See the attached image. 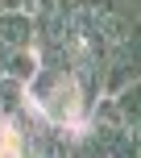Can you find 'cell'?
<instances>
[{
  "label": "cell",
  "instance_id": "6da1fadb",
  "mask_svg": "<svg viewBox=\"0 0 141 158\" xmlns=\"http://www.w3.org/2000/svg\"><path fill=\"white\" fill-rule=\"evenodd\" d=\"M25 104L38 108L50 125H87V108H91L79 92L75 75L50 63H38V71L25 79Z\"/></svg>",
  "mask_w": 141,
  "mask_h": 158
},
{
  "label": "cell",
  "instance_id": "7a4b0ae2",
  "mask_svg": "<svg viewBox=\"0 0 141 158\" xmlns=\"http://www.w3.org/2000/svg\"><path fill=\"white\" fill-rule=\"evenodd\" d=\"M0 46L4 50H33L29 8H0Z\"/></svg>",
  "mask_w": 141,
  "mask_h": 158
},
{
  "label": "cell",
  "instance_id": "3957f363",
  "mask_svg": "<svg viewBox=\"0 0 141 158\" xmlns=\"http://www.w3.org/2000/svg\"><path fill=\"white\" fill-rule=\"evenodd\" d=\"M0 8H29V0H0Z\"/></svg>",
  "mask_w": 141,
  "mask_h": 158
}]
</instances>
